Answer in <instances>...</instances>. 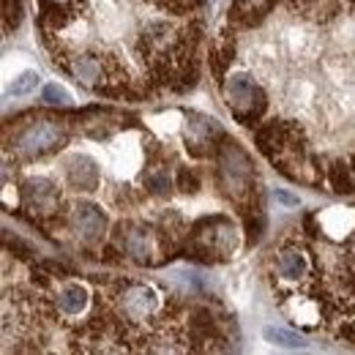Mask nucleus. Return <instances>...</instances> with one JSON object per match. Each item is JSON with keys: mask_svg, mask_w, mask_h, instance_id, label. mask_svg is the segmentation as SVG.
<instances>
[{"mask_svg": "<svg viewBox=\"0 0 355 355\" xmlns=\"http://www.w3.org/2000/svg\"><path fill=\"white\" fill-rule=\"evenodd\" d=\"M121 246L137 263H150L153 254V232L142 224H121Z\"/></svg>", "mask_w": 355, "mask_h": 355, "instance_id": "10", "label": "nucleus"}, {"mask_svg": "<svg viewBox=\"0 0 355 355\" xmlns=\"http://www.w3.org/2000/svg\"><path fill=\"white\" fill-rule=\"evenodd\" d=\"M273 0H235L230 6V19H235L238 25H254L268 14Z\"/></svg>", "mask_w": 355, "mask_h": 355, "instance_id": "14", "label": "nucleus"}, {"mask_svg": "<svg viewBox=\"0 0 355 355\" xmlns=\"http://www.w3.org/2000/svg\"><path fill=\"white\" fill-rule=\"evenodd\" d=\"M224 98L232 115H238L243 123H252L266 110V96L246 74H232L224 83Z\"/></svg>", "mask_w": 355, "mask_h": 355, "instance_id": "3", "label": "nucleus"}, {"mask_svg": "<svg viewBox=\"0 0 355 355\" xmlns=\"http://www.w3.org/2000/svg\"><path fill=\"white\" fill-rule=\"evenodd\" d=\"M159 6H164L170 11H191V8L202 6V0H159Z\"/></svg>", "mask_w": 355, "mask_h": 355, "instance_id": "22", "label": "nucleus"}, {"mask_svg": "<svg viewBox=\"0 0 355 355\" xmlns=\"http://www.w3.org/2000/svg\"><path fill=\"white\" fill-rule=\"evenodd\" d=\"M39 83H42L39 71H22V74L8 85V93L17 96V98H19V96H31V93H36Z\"/></svg>", "mask_w": 355, "mask_h": 355, "instance_id": "18", "label": "nucleus"}, {"mask_svg": "<svg viewBox=\"0 0 355 355\" xmlns=\"http://www.w3.org/2000/svg\"><path fill=\"white\" fill-rule=\"evenodd\" d=\"M71 227H74V232H77V238H80V241L93 243V241H98V238L104 235L107 216H104L96 205H90V202H80V205L74 208V214H71Z\"/></svg>", "mask_w": 355, "mask_h": 355, "instance_id": "8", "label": "nucleus"}, {"mask_svg": "<svg viewBox=\"0 0 355 355\" xmlns=\"http://www.w3.org/2000/svg\"><path fill=\"white\" fill-rule=\"evenodd\" d=\"M178 115L175 112H170V115H159V118H153V126L156 129H162V132H175L178 129Z\"/></svg>", "mask_w": 355, "mask_h": 355, "instance_id": "23", "label": "nucleus"}, {"mask_svg": "<svg viewBox=\"0 0 355 355\" xmlns=\"http://www.w3.org/2000/svg\"><path fill=\"white\" fill-rule=\"evenodd\" d=\"M331 180H334L336 191H353V178L347 175V170H342V167H334V173H331Z\"/></svg>", "mask_w": 355, "mask_h": 355, "instance_id": "21", "label": "nucleus"}, {"mask_svg": "<svg viewBox=\"0 0 355 355\" xmlns=\"http://www.w3.org/2000/svg\"><path fill=\"white\" fill-rule=\"evenodd\" d=\"M320 227L331 238H345L347 232L355 230V211L353 208H331L320 216Z\"/></svg>", "mask_w": 355, "mask_h": 355, "instance_id": "12", "label": "nucleus"}, {"mask_svg": "<svg viewBox=\"0 0 355 355\" xmlns=\"http://www.w3.org/2000/svg\"><path fill=\"white\" fill-rule=\"evenodd\" d=\"M159 306H162V298L150 284H129L121 293V311L132 322H142V320L153 317Z\"/></svg>", "mask_w": 355, "mask_h": 355, "instance_id": "5", "label": "nucleus"}, {"mask_svg": "<svg viewBox=\"0 0 355 355\" xmlns=\"http://www.w3.org/2000/svg\"><path fill=\"white\" fill-rule=\"evenodd\" d=\"M266 339L268 342H273V345L290 347V350H295V347H306V339H304L301 334H295V331H287V328H266Z\"/></svg>", "mask_w": 355, "mask_h": 355, "instance_id": "17", "label": "nucleus"}, {"mask_svg": "<svg viewBox=\"0 0 355 355\" xmlns=\"http://www.w3.org/2000/svg\"><path fill=\"white\" fill-rule=\"evenodd\" d=\"M110 162H112V167H115L118 175H132V173H137V167H139V162H142L139 139L132 137V134L115 139L112 148H110Z\"/></svg>", "mask_w": 355, "mask_h": 355, "instance_id": "11", "label": "nucleus"}, {"mask_svg": "<svg viewBox=\"0 0 355 355\" xmlns=\"http://www.w3.org/2000/svg\"><path fill=\"white\" fill-rule=\"evenodd\" d=\"M63 139V132L55 121H36L31 126H25L22 132L17 134L14 139V150L25 159H36V156H44L52 148H58Z\"/></svg>", "mask_w": 355, "mask_h": 355, "instance_id": "4", "label": "nucleus"}, {"mask_svg": "<svg viewBox=\"0 0 355 355\" xmlns=\"http://www.w3.org/2000/svg\"><path fill=\"white\" fill-rule=\"evenodd\" d=\"M216 137H222V129L214 118H205L200 112L186 115V142H189L191 153H205Z\"/></svg>", "mask_w": 355, "mask_h": 355, "instance_id": "7", "label": "nucleus"}, {"mask_svg": "<svg viewBox=\"0 0 355 355\" xmlns=\"http://www.w3.org/2000/svg\"><path fill=\"white\" fill-rule=\"evenodd\" d=\"M22 197H25V208L33 214H52L60 202L58 186L46 178H31L22 186Z\"/></svg>", "mask_w": 355, "mask_h": 355, "instance_id": "6", "label": "nucleus"}, {"mask_svg": "<svg viewBox=\"0 0 355 355\" xmlns=\"http://www.w3.org/2000/svg\"><path fill=\"white\" fill-rule=\"evenodd\" d=\"M42 101H46V104H69L71 96H69V90L63 88V85L49 83V85H44V90H42Z\"/></svg>", "mask_w": 355, "mask_h": 355, "instance_id": "19", "label": "nucleus"}, {"mask_svg": "<svg viewBox=\"0 0 355 355\" xmlns=\"http://www.w3.org/2000/svg\"><path fill=\"white\" fill-rule=\"evenodd\" d=\"M148 189L153 191V194H167L170 191V178L167 173H153V175H148Z\"/></svg>", "mask_w": 355, "mask_h": 355, "instance_id": "20", "label": "nucleus"}, {"mask_svg": "<svg viewBox=\"0 0 355 355\" xmlns=\"http://www.w3.org/2000/svg\"><path fill=\"white\" fill-rule=\"evenodd\" d=\"M71 74L83 83V85H98L101 83V77H104V66H101V60L96 58V55H77L74 60H71Z\"/></svg>", "mask_w": 355, "mask_h": 355, "instance_id": "15", "label": "nucleus"}, {"mask_svg": "<svg viewBox=\"0 0 355 355\" xmlns=\"http://www.w3.org/2000/svg\"><path fill=\"white\" fill-rule=\"evenodd\" d=\"M252 175L254 170H252L249 156L238 148V142L224 139L219 148V183L224 191L235 200H243L252 189Z\"/></svg>", "mask_w": 355, "mask_h": 355, "instance_id": "2", "label": "nucleus"}, {"mask_svg": "<svg viewBox=\"0 0 355 355\" xmlns=\"http://www.w3.org/2000/svg\"><path fill=\"white\" fill-rule=\"evenodd\" d=\"M88 290L83 287V284H66V287H60L58 290V295H55V304H58V309L63 311V314H83V311L88 309Z\"/></svg>", "mask_w": 355, "mask_h": 355, "instance_id": "13", "label": "nucleus"}, {"mask_svg": "<svg viewBox=\"0 0 355 355\" xmlns=\"http://www.w3.org/2000/svg\"><path fill=\"white\" fill-rule=\"evenodd\" d=\"M52 3H69V0H52Z\"/></svg>", "mask_w": 355, "mask_h": 355, "instance_id": "25", "label": "nucleus"}, {"mask_svg": "<svg viewBox=\"0 0 355 355\" xmlns=\"http://www.w3.org/2000/svg\"><path fill=\"white\" fill-rule=\"evenodd\" d=\"M191 252L202 260H227L238 249V230L227 216H211L194 224L191 230Z\"/></svg>", "mask_w": 355, "mask_h": 355, "instance_id": "1", "label": "nucleus"}, {"mask_svg": "<svg viewBox=\"0 0 355 355\" xmlns=\"http://www.w3.org/2000/svg\"><path fill=\"white\" fill-rule=\"evenodd\" d=\"M63 170H66V180L74 189H80V191H96L98 189L101 173H98V167H96V162L90 156H83V153L69 156L66 164H63Z\"/></svg>", "mask_w": 355, "mask_h": 355, "instance_id": "9", "label": "nucleus"}, {"mask_svg": "<svg viewBox=\"0 0 355 355\" xmlns=\"http://www.w3.org/2000/svg\"><path fill=\"white\" fill-rule=\"evenodd\" d=\"M178 186H180V191H197V178H194V173L180 170V175H178Z\"/></svg>", "mask_w": 355, "mask_h": 355, "instance_id": "24", "label": "nucleus"}, {"mask_svg": "<svg viewBox=\"0 0 355 355\" xmlns=\"http://www.w3.org/2000/svg\"><path fill=\"white\" fill-rule=\"evenodd\" d=\"M306 270H309V263H306V254L301 249H282V254H279V273L287 282L304 279Z\"/></svg>", "mask_w": 355, "mask_h": 355, "instance_id": "16", "label": "nucleus"}]
</instances>
